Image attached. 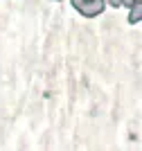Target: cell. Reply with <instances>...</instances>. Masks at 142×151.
Returning <instances> with one entry per match:
<instances>
[{"label": "cell", "mask_w": 142, "mask_h": 151, "mask_svg": "<svg viewBox=\"0 0 142 151\" xmlns=\"http://www.w3.org/2000/svg\"><path fill=\"white\" fill-rule=\"evenodd\" d=\"M124 5H126V7H131V5H136V0H124Z\"/></svg>", "instance_id": "3"}, {"label": "cell", "mask_w": 142, "mask_h": 151, "mask_svg": "<svg viewBox=\"0 0 142 151\" xmlns=\"http://www.w3.org/2000/svg\"><path fill=\"white\" fill-rule=\"evenodd\" d=\"M133 7V12H131V23H138V20H142V2L140 5H131Z\"/></svg>", "instance_id": "2"}, {"label": "cell", "mask_w": 142, "mask_h": 151, "mask_svg": "<svg viewBox=\"0 0 142 151\" xmlns=\"http://www.w3.org/2000/svg\"><path fill=\"white\" fill-rule=\"evenodd\" d=\"M111 2H113V5H120V0H111Z\"/></svg>", "instance_id": "4"}, {"label": "cell", "mask_w": 142, "mask_h": 151, "mask_svg": "<svg viewBox=\"0 0 142 151\" xmlns=\"http://www.w3.org/2000/svg\"><path fill=\"white\" fill-rule=\"evenodd\" d=\"M102 7H104V5H102V0H95L93 5H86V7L81 5L79 9H81V14H86V16H95V14L102 12Z\"/></svg>", "instance_id": "1"}]
</instances>
